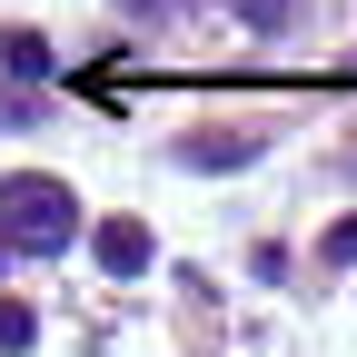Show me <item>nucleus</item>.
<instances>
[{
    "mask_svg": "<svg viewBox=\"0 0 357 357\" xmlns=\"http://www.w3.org/2000/svg\"><path fill=\"white\" fill-rule=\"evenodd\" d=\"M0 268H10V248H0Z\"/></svg>",
    "mask_w": 357,
    "mask_h": 357,
    "instance_id": "5",
    "label": "nucleus"
},
{
    "mask_svg": "<svg viewBox=\"0 0 357 357\" xmlns=\"http://www.w3.org/2000/svg\"><path fill=\"white\" fill-rule=\"evenodd\" d=\"M100 258L119 268V278H129V268H149V229H100Z\"/></svg>",
    "mask_w": 357,
    "mask_h": 357,
    "instance_id": "2",
    "label": "nucleus"
},
{
    "mask_svg": "<svg viewBox=\"0 0 357 357\" xmlns=\"http://www.w3.org/2000/svg\"><path fill=\"white\" fill-rule=\"evenodd\" d=\"M0 50H10V70H20V79H40V70H50V50H40L30 30H10V40H0Z\"/></svg>",
    "mask_w": 357,
    "mask_h": 357,
    "instance_id": "3",
    "label": "nucleus"
},
{
    "mask_svg": "<svg viewBox=\"0 0 357 357\" xmlns=\"http://www.w3.org/2000/svg\"><path fill=\"white\" fill-rule=\"evenodd\" d=\"M30 337H40V318H30V307H0V347H10V357H20Z\"/></svg>",
    "mask_w": 357,
    "mask_h": 357,
    "instance_id": "4",
    "label": "nucleus"
},
{
    "mask_svg": "<svg viewBox=\"0 0 357 357\" xmlns=\"http://www.w3.org/2000/svg\"><path fill=\"white\" fill-rule=\"evenodd\" d=\"M70 189L60 178H0V238L10 248H70Z\"/></svg>",
    "mask_w": 357,
    "mask_h": 357,
    "instance_id": "1",
    "label": "nucleus"
}]
</instances>
